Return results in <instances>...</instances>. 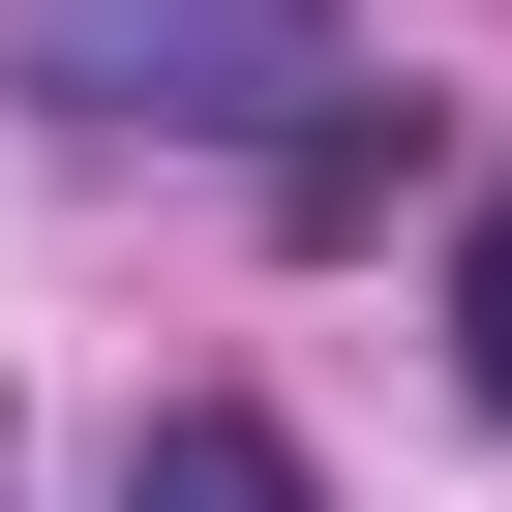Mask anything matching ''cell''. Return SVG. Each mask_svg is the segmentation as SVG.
I'll return each instance as SVG.
<instances>
[{
  "label": "cell",
  "mask_w": 512,
  "mask_h": 512,
  "mask_svg": "<svg viewBox=\"0 0 512 512\" xmlns=\"http://www.w3.org/2000/svg\"><path fill=\"white\" fill-rule=\"evenodd\" d=\"M0 61L61 121H302L332 91V0H0Z\"/></svg>",
  "instance_id": "cell-1"
},
{
  "label": "cell",
  "mask_w": 512,
  "mask_h": 512,
  "mask_svg": "<svg viewBox=\"0 0 512 512\" xmlns=\"http://www.w3.org/2000/svg\"><path fill=\"white\" fill-rule=\"evenodd\" d=\"M121 512H302V452H272V422H151V452H121Z\"/></svg>",
  "instance_id": "cell-2"
},
{
  "label": "cell",
  "mask_w": 512,
  "mask_h": 512,
  "mask_svg": "<svg viewBox=\"0 0 512 512\" xmlns=\"http://www.w3.org/2000/svg\"><path fill=\"white\" fill-rule=\"evenodd\" d=\"M452 362H482V422H512V181H482V241H452Z\"/></svg>",
  "instance_id": "cell-3"
}]
</instances>
